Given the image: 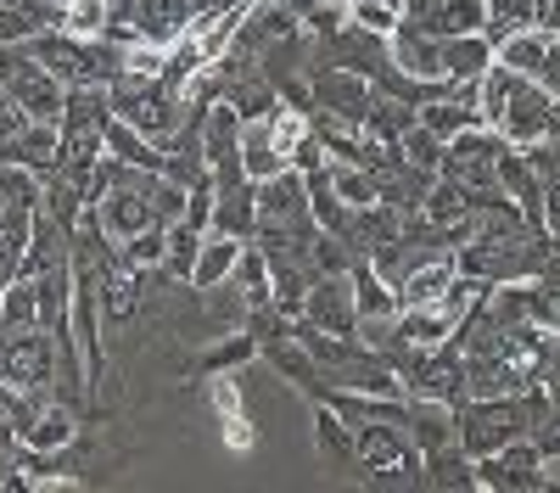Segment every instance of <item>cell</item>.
<instances>
[{
    "label": "cell",
    "mask_w": 560,
    "mask_h": 493,
    "mask_svg": "<svg viewBox=\"0 0 560 493\" xmlns=\"http://www.w3.org/2000/svg\"><path fill=\"white\" fill-rule=\"evenodd\" d=\"M477 118L488 129H499L510 146H533V141H549V124H555V96L527 79V73H510L504 62H493L482 79H477Z\"/></svg>",
    "instance_id": "cell-1"
},
{
    "label": "cell",
    "mask_w": 560,
    "mask_h": 493,
    "mask_svg": "<svg viewBox=\"0 0 560 493\" xmlns=\"http://www.w3.org/2000/svg\"><path fill=\"white\" fill-rule=\"evenodd\" d=\"M533 432V410H527V392L516 398H459L454 403V443L465 448L471 460L499 455L504 443H516Z\"/></svg>",
    "instance_id": "cell-2"
},
{
    "label": "cell",
    "mask_w": 560,
    "mask_h": 493,
    "mask_svg": "<svg viewBox=\"0 0 560 493\" xmlns=\"http://www.w3.org/2000/svg\"><path fill=\"white\" fill-rule=\"evenodd\" d=\"M0 84L12 90V102L28 113V124H62L68 84L45 62H34L23 45H0Z\"/></svg>",
    "instance_id": "cell-3"
},
{
    "label": "cell",
    "mask_w": 560,
    "mask_h": 493,
    "mask_svg": "<svg viewBox=\"0 0 560 493\" xmlns=\"http://www.w3.org/2000/svg\"><path fill=\"white\" fill-rule=\"evenodd\" d=\"M319 224L308 213V179L303 168H280L258 179V231L253 236H314Z\"/></svg>",
    "instance_id": "cell-4"
},
{
    "label": "cell",
    "mask_w": 560,
    "mask_h": 493,
    "mask_svg": "<svg viewBox=\"0 0 560 493\" xmlns=\"http://www.w3.org/2000/svg\"><path fill=\"white\" fill-rule=\"evenodd\" d=\"M504 146H510V141H504L499 129H488V124H465L459 134H448V141H443V168H438V174L459 179L465 191H488Z\"/></svg>",
    "instance_id": "cell-5"
},
{
    "label": "cell",
    "mask_w": 560,
    "mask_h": 493,
    "mask_svg": "<svg viewBox=\"0 0 560 493\" xmlns=\"http://www.w3.org/2000/svg\"><path fill=\"white\" fill-rule=\"evenodd\" d=\"M308 79V113H331V118H353L364 124V107L376 96V84L353 68H337V62H319L303 73Z\"/></svg>",
    "instance_id": "cell-6"
},
{
    "label": "cell",
    "mask_w": 560,
    "mask_h": 493,
    "mask_svg": "<svg viewBox=\"0 0 560 493\" xmlns=\"http://www.w3.org/2000/svg\"><path fill=\"white\" fill-rule=\"evenodd\" d=\"M398 23L432 39H454V34H488V0H404Z\"/></svg>",
    "instance_id": "cell-7"
},
{
    "label": "cell",
    "mask_w": 560,
    "mask_h": 493,
    "mask_svg": "<svg viewBox=\"0 0 560 493\" xmlns=\"http://www.w3.org/2000/svg\"><path fill=\"white\" fill-rule=\"evenodd\" d=\"M477 488H493V493H544V448L533 437H516V443H504L499 455H482L477 460Z\"/></svg>",
    "instance_id": "cell-8"
},
{
    "label": "cell",
    "mask_w": 560,
    "mask_h": 493,
    "mask_svg": "<svg viewBox=\"0 0 560 493\" xmlns=\"http://www.w3.org/2000/svg\"><path fill=\"white\" fill-rule=\"evenodd\" d=\"M314 331H331V337H353L359 326V303H353V275H314L308 281V297H303V314Z\"/></svg>",
    "instance_id": "cell-9"
},
{
    "label": "cell",
    "mask_w": 560,
    "mask_h": 493,
    "mask_svg": "<svg viewBox=\"0 0 560 493\" xmlns=\"http://www.w3.org/2000/svg\"><path fill=\"white\" fill-rule=\"evenodd\" d=\"M208 231L236 236V242H253V231H258V186H253V179L213 186V219H208Z\"/></svg>",
    "instance_id": "cell-10"
},
{
    "label": "cell",
    "mask_w": 560,
    "mask_h": 493,
    "mask_svg": "<svg viewBox=\"0 0 560 493\" xmlns=\"http://www.w3.org/2000/svg\"><path fill=\"white\" fill-rule=\"evenodd\" d=\"M404 437L420 448V455L454 443V403H443V398H409L404 392Z\"/></svg>",
    "instance_id": "cell-11"
},
{
    "label": "cell",
    "mask_w": 560,
    "mask_h": 493,
    "mask_svg": "<svg viewBox=\"0 0 560 493\" xmlns=\"http://www.w3.org/2000/svg\"><path fill=\"white\" fill-rule=\"evenodd\" d=\"M438 68H443V84H477L493 68V39L488 34L438 39Z\"/></svg>",
    "instance_id": "cell-12"
},
{
    "label": "cell",
    "mask_w": 560,
    "mask_h": 493,
    "mask_svg": "<svg viewBox=\"0 0 560 493\" xmlns=\"http://www.w3.org/2000/svg\"><path fill=\"white\" fill-rule=\"evenodd\" d=\"M420 488L432 493H471L477 488V460L459 443H443L432 455H420Z\"/></svg>",
    "instance_id": "cell-13"
},
{
    "label": "cell",
    "mask_w": 560,
    "mask_h": 493,
    "mask_svg": "<svg viewBox=\"0 0 560 493\" xmlns=\"http://www.w3.org/2000/svg\"><path fill=\"white\" fill-rule=\"evenodd\" d=\"M191 23H197L191 0H135V28L152 45H179L191 34Z\"/></svg>",
    "instance_id": "cell-14"
},
{
    "label": "cell",
    "mask_w": 560,
    "mask_h": 493,
    "mask_svg": "<svg viewBox=\"0 0 560 493\" xmlns=\"http://www.w3.org/2000/svg\"><path fill=\"white\" fill-rule=\"evenodd\" d=\"M387 45H393V68L404 73V79H415V84H443V68H438V39L432 34H415V28H393L387 34Z\"/></svg>",
    "instance_id": "cell-15"
},
{
    "label": "cell",
    "mask_w": 560,
    "mask_h": 493,
    "mask_svg": "<svg viewBox=\"0 0 560 493\" xmlns=\"http://www.w3.org/2000/svg\"><path fill=\"white\" fill-rule=\"evenodd\" d=\"M242 247L247 242H236V236H219V231H208L202 236V247H197V263H191V292H202V286H219V281H230V269H236V258H242Z\"/></svg>",
    "instance_id": "cell-16"
},
{
    "label": "cell",
    "mask_w": 560,
    "mask_h": 493,
    "mask_svg": "<svg viewBox=\"0 0 560 493\" xmlns=\"http://www.w3.org/2000/svg\"><path fill=\"white\" fill-rule=\"evenodd\" d=\"M242 168H247L253 186H258V179H269V174L287 168V157H280V146H275L269 113H264V118H242Z\"/></svg>",
    "instance_id": "cell-17"
},
{
    "label": "cell",
    "mask_w": 560,
    "mask_h": 493,
    "mask_svg": "<svg viewBox=\"0 0 560 493\" xmlns=\"http://www.w3.org/2000/svg\"><path fill=\"white\" fill-rule=\"evenodd\" d=\"M465 213H471V191H465L459 179L438 174L432 186H427V197H420V219H427L432 231H448V224H459Z\"/></svg>",
    "instance_id": "cell-18"
},
{
    "label": "cell",
    "mask_w": 560,
    "mask_h": 493,
    "mask_svg": "<svg viewBox=\"0 0 560 493\" xmlns=\"http://www.w3.org/2000/svg\"><path fill=\"white\" fill-rule=\"evenodd\" d=\"M107 157L124 168H163V152L140 129H129L124 118H107Z\"/></svg>",
    "instance_id": "cell-19"
},
{
    "label": "cell",
    "mask_w": 560,
    "mask_h": 493,
    "mask_svg": "<svg viewBox=\"0 0 560 493\" xmlns=\"http://www.w3.org/2000/svg\"><path fill=\"white\" fill-rule=\"evenodd\" d=\"M331 186H337V197H342L353 213H359V208H370V202H382L376 174L359 168V163H331Z\"/></svg>",
    "instance_id": "cell-20"
},
{
    "label": "cell",
    "mask_w": 560,
    "mask_h": 493,
    "mask_svg": "<svg viewBox=\"0 0 560 493\" xmlns=\"http://www.w3.org/2000/svg\"><path fill=\"white\" fill-rule=\"evenodd\" d=\"M314 437H319V448H325L331 460L353 466V426L331 410V403H319V410H314Z\"/></svg>",
    "instance_id": "cell-21"
},
{
    "label": "cell",
    "mask_w": 560,
    "mask_h": 493,
    "mask_svg": "<svg viewBox=\"0 0 560 493\" xmlns=\"http://www.w3.org/2000/svg\"><path fill=\"white\" fill-rule=\"evenodd\" d=\"M393 152H398L404 163H415V168H427V174H438V168H443V141H438L432 129H420V124L398 134Z\"/></svg>",
    "instance_id": "cell-22"
},
{
    "label": "cell",
    "mask_w": 560,
    "mask_h": 493,
    "mask_svg": "<svg viewBox=\"0 0 560 493\" xmlns=\"http://www.w3.org/2000/svg\"><path fill=\"white\" fill-rule=\"evenodd\" d=\"M348 23H359V28H370V34H393V28H398V7H387V0H353Z\"/></svg>",
    "instance_id": "cell-23"
},
{
    "label": "cell",
    "mask_w": 560,
    "mask_h": 493,
    "mask_svg": "<svg viewBox=\"0 0 560 493\" xmlns=\"http://www.w3.org/2000/svg\"><path fill=\"white\" fill-rule=\"evenodd\" d=\"M544 90H549V96L560 102V28H549L544 34V57H538V73H533Z\"/></svg>",
    "instance_id": "cell-24"
},
{
    "label": "cell",
    "mask_w": 560,
    "mask_h": 493,
    "mask_svg": "<svg viewBox=\"0 0 560 493\" xmlns=\"http://www.w3.org/2000/svg\"><path fill=\"white\" fill-rule=\"evenodd\" d=\"M538 224H544V236H549V247L560 253V179H544V202H538Z\"/></svg>",
    "instance_id": "cell-25"
},
{
    "label": "cell",
    "mask_w": 560,
    "mask_h": 493,
    "mask_svg": "<svg viewBox=\"0 0 560 493\" xmlns=\"http://www.w3.org/2000/svg\"><path fill=\"white\" fill-rule=\"evenodd\" d=\"M23 129H28V113L12 102V90L0 84V146H7V141H18Z\"/></svg>",
    "instance_id": "cell-26"
},
{
    "label": "cell",
    "mask_w": 560,
    "mask_h": 493,
    "mask_svg": "<svg viewBox=\"0 0 560 493\" xmlns=\"http://www.w3.org/2000/svg\"><path fill=\"white\" fill-rule=\"evenodd\" d=\"M0 7H7V0H0Z\"/></svg>",
    "instance_id": "cell-27"
}]
</instances>
